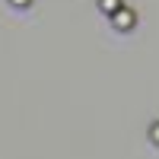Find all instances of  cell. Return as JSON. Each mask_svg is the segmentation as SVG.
<instances>
[{
    "label": "cell",
    "instance_id": "cell-2",
    "mask_svg": "<svg viewBox=\"0 0 159 159\" xmlns=\"http://www.w3.org/2000/svg\"><path fill=\"white\" fill-rule=\"evenodd\" d=\"M115 16H118V25H121V29H127V25H130V19H134L130 13H121V10H118Z\"/></svg>",
    "mask_w": 159,
    "mask_h": 159
},
{
    "label": "cell",
    "instance_id": "cell-3",
    "mask_svg": "<svg viewBox=\"0 0 159 159\" xmlns=\"http://www.w3.org/2000/svg\"><path fill=\"white\" fill-rule=\"evenodd\" d=\"M150 140L159 147V121H156V124H150Z\"/></svg>",
    "mask_w": 159,
    "mask_h": 159
},
{
    "label": "cell",
    "instance_id": "cell-4",
    "mask_svg": "<svg viewBox=\"0 0 159 159\" xmlns=\"http://www.w3.org/2000/svg\"><path fill=\"white\" fill-rule=\"evenodd\" d=\"M16 3H19V7H25V3H29V0H16Z\"/></svg>",
    "mask_w": 159,
    "mask_h": 159
},
{
    "label": "cell",
    "instance_id": "cell-1",
    "mask_svg": "<svg viewBox=\"0 0 159 159\" xmlns=\"http://www.w3.org/2000/svg\"><path fill=\"white\" fill-rule=\"evenodd\" d=\"M99 7H102V13H108V16H115V13L121 10V0H99Z\"/></svg>",
    "mask_w": 159,
    "mask_h": 159
}]
</instances>
